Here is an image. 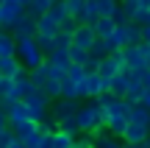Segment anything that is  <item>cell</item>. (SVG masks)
<instances>
[{
  "instance_id": "5",
  "label": "cell",
  "mask_w": 150,
  "mask_h": 148,
  "mask_svg": "<svg viewBox=\"0 0 150 148\" xmlns=\"http://www.w3.org/2000/svg\"><path fill=\"white\" fill-rule=\"evenodd\" d=\"M114 36H117L120 48H125V45H139L142 42V25H136V22L131 20V22H125V25L114 28Z\"/></svg>"
},
{
  "instance_id": "23",
  "label": "cell",
  "mask_w": 150,
  "mask_h": 148,
  "mask_svg": "<svg viewBox=\"0 0 150 148\" xmlns=\"http://www.w3.org/2000/svg\"><path fill=\"white\" fill-rule=\"evenodd\" d=\"M64 9H67V17H75V20L81 22L83 9H86V0H64Z\"/></svg>"
},
{
  "instance_id": "27",
  "label": "cell",
  "mask_w": 150,
  "mask_h": 148,
  "mask_svg": "<svg viewBox=\"0 0 150 148\" xmlns=\"http://www.w3.org/2000/svg\"><path fill=\"white\" fill-rule=\"evenodd\" d=\"M117 70H120V67L114 64V59H111V56H106V59H100V67H97V73H100L103 78H111L114 73H117Z\"/></svg>"
},
{
  "instance_id": "31",
  "label": "cell",
  "mask_w": 150,
  "mask_h": 148,
  "mask_svg": "<svg viewBox=\"0 0 150 148\" xmlns=\"http://www.w3.org/2000/svg\"><path fill=\"white\" fill-rule=\"evenodd\" d=\"M67 78H72V81H83V78H86L83 64H72V61H70V67H67Z\"/></svg>"
},
{
  "instance_id": "37",
  "label": "cell",
  "mask_w": 150,
  "mask_h": 148,
  "mask_svg": "<svg viewBox=\"0 0 150 148\" xmlns=\"http://www.w3.org/2000/svg\"><path fill=\"white\" fill-rule=\"evenodd\" d=\"M136 104H139V106H145V109L150 112V89H145V92L139 95V101H136Z\"/></svg>"
},
{
  "instance_id": "11",
  "label": "cell",
  "mask_w": 150,
  "mask_h": 148,
  "mask_svg": "<svg viewBox=\"0 0 150 148\" xmlns=\"http://www.w3.org/2000/svg\"><path fill=\"white\" fill-rule=\"evenodd\" d=\"M95 39H97V36H95V31H92V25L78 22V28H75L72 36H70V45H75V48H81V50H89Z\"/></svg>"
},
{
  "instance_id": "34",
  "label": "cell",
  "mask_w": 150,
  "mask_h": 148,
  "mask_svg": "<svg viewBox=\"0 0 150 148\" xmlns=\"http://www.w3.org/2000/svg\"><path fill=\"white\" fill-rule=\"evenodd\" d=\"M86 56H89V50H81V48H75V45H70V61L72 64H83Z\"/></svg>"
},
{
  "instance_id": "1",
  "label": "cell",
  "mask_w": 150,
  "mask_h": 148,
  "mask_svg": "<svg viewBox=\"0 0 150 148\" xmlns=\"http://www.w3.org/2000/svg\"><path fill=\"white\" fill-rule=\"evenodd\" d=\"M75 123H78L81 134H97L100 129H106V109L92 101V104H81L75 112Z\"/></svg>"
},
{
  "instance_id": "10",
  "label": "cell",
  "mask_w": 150,
  "mask_h": 148,
  "mask_svg": "<svg viewBox=\"0 0 150 148\" xmlns=\"http://www.w3.org/2000/svg\"><path fill=\"white\" fill-rule=\"evenodd\" d=\"M6 120H8L11 129H17V126H22L25 120H31L25 104H22V101H6Z\"/></svg>"
},
{
  "instance_id": "46",
  "label": "cell",
  "mask_w": 150,
  "mask_h": 148,
  "mask_svg": "<svg viewBox=\"0 0 150 148\" xmlns=\"http://www.w3.org/2000/svg\"><path fill=\"white\" fill-rule=\"evenodd\" d=\"M0 28H3V25H0Z\"/></svg>"
},
{
  "instance_id": "38",
  "label": "cell",
  "mask_w": 150,
  "mask_h": 148,
  "mask_svg": "<svg viewBox=\"0 0 150 148\" xmlns=\"http://www.w3.org/2000/svg\"><path fill=\"white\" fill-rule=\"evenodd\" d=\"M142 42L150 45V22H147V25H142Z\"/></svg>"
},
{
  "instance_id": "33",
  "label": "cell",
  "mask_w": 150,
  "mask_h": 148,
  "mask_svg": "<svg viewBox=\"0 0 150 148\" xmlns=\"http://www.w3.org/2000/svg\"><path fill=\"white\" fill-rule=\"evenodd\" d=\"M11 89H14V78H11V76H0V98H8V95H11Z\"/></svg>"
},
{
  "instance_id": "19",
  "label": "cell",
  "mask_w": 150,
  "mask_h": 148,
  "mask_svg": "<svg viewBox=\"0 0 150 148\" xmlns=\"http://www.w3.org/2000/svg\"><path fill=\"white\" fill-rule=\"evenodd\" d=\"M20 67H22V64H20V59H17V53L0 56V76H14Z\"/></svg>"
},
{
  "instance_id": "8",
  "label": "cell",
  "mask_w": 150,
  "mask_h": 148,
  "mask_svg": "<svg viewBox=\"0 0 150 148\" xmlns=\"http://www.w3.org/2000/svg\"><path fill=\"white\" fill-rule=\"evenodd\" d=\"M22 11H25V6H20L17 0H0V25L11 31V25L22 17Z\"/></svg>"
},
{
  "instance_id": "45",
  "label": "cell",
  "mask_w": 150,
  "mask_h": 148,
  "mask_svg": "<svg viewBox=\"0 0 150 148\" xmlns=\"http://www.w3.org/2000/svg\"><path fill=\"white\" fill-rule=\"evenodd\" d=\"M50 3H56V0H50Z\"/></svg>"
},
{
  "instance_id": "21",
  "label": "cell",
  "mask_w": 150,
  "mask_h": 148,
  "mask_svg": "<svg viewBox=\"0 0 150 148\" xmlns=\"http://www.w3.org/2000/svg\"><path fill=\"white\" fill-rule=\"evenodd\" d=\"M36 34H53V36H56V34H59V22L50 20L47 14H42L36 20Z\"/></svg>"
},
{
  "instance_id": "32",
  "label": "cell",
  "mask_w": 150,
  "mask_h": 148,
  "mask_svg": "<svg viewBox=\"0 0 150 148\" xmlns=\"http://www.w3.org/2000/svg\"><path fill=\"white\" fill-rule=\"evenodd\" d=\"M75 28H78V20H75V17H64V20L59 22V34H67V36H72Z\"/></svg>"
},
{
  "instance_id": "15",
  "label": "cell",
  "mask_w": 150,
  "mask_h": 148,
  "mask_svg": "<svg viewBox=\"0 0 150 148\" xmlns=\"http://www.w3.org/2000/svg\"><path fill=\"white\" fill-rule=\"evenodd\" d=\"M114 20L111 17H97L95 20V25H92V31H95V36H100V39H106V36H111L114 34Z\"/></svg>"
},
{
  "instance_id": "26",
  "label": "cell",
  "mask_w": 150,
  "mask_h": 148,
  "mask_svg": "<svg viewBox=\"0 0 150 148\" xmlns=\"http://www.w3.org/2000/svg\"><path fill=\"white\" fill-rule=\"evenodd\" d=\"M45 14L50 17V20H56V22H61L67 17V9H64V0H56V3H50V9L45 11Z\"/></svg>"
},
{
  "instance_id": "36",
  "label": "cell",
  "mask_w": 150,
  "mask_h": 148,
  "mask_svg": "<svg viewBox=\"0 0 150 148\" xmlns=\"http://www.w3.org/2000/svg\"><path fill=\"white\" fill-rule=\"evenodd\" d=\"M103 59H106V56H103ZM97 67H100V59H97V56H86V61H83V70L86 73H97Z\"/></svg>"
},
{
  "instance_id": "29",
  "label": "cell",
  "mask_w": 150,
  "mask_h": 148,
  "mask_svg": "<svg viewBox=\"0 0 150 148\" xmlns=\"http://www.w3.org/2000/svg\"><path fill=\"white\" fill-rule=\"evenodd\" d=\"M111 20H114V25H125V22H131V14H128V9H125L122 3H117V9H114Z\"/></svg>"
},
{
  "instance_id": "25",
  "label": "cell",
  "mask_w": 150,
  "mask_h": 148,
  "mask_svg": "<svg viewBox=\"0 0 150 148\" xmlns=\"http://www.w3.org/2000/svg\"><path fill=\"white\" fill-rule=\"evenodd\" d=\"M47 9H50V0H28V6H25V11L33 17H42Z\"/></svg>"
},
{
  "instance_id": "28",
  "label": "cell",
  "mask_w": 150,
  "mask_h": 148,
  "mask_svg": "<svg viewBox=\"0 0 150 148\" xmlns=\"http://www.w3.org/2000/svg\"><path fill=\"white\" fill-rule=\"evenodd\" d=\"M36 45H39V50H42V53H50V50H53V42H56V36L53 34H36Z\"/></svg>"
},
{
  "instance_id": "18",
  "label": "cell",
  "mask_w": 150,
  "mask_h": 148,
  "mask_svg": "<svg viewBox=\"0 0 150 148\" xmlns=\"http://www.w3.org/2000/svg\"><path fill=\"white\" fill-rule=\"evenodd\" d=\"M0 148H25V143H22L20 134H14V129H6L3 134H0Z\"/></svg>"
},
{
  "instance_id": "12",
  "label": "cell",
  "mask_w": 150,
  "mask_h": 148,
  "mask_svg": "<svg viewBox=\"0 0 150 148\" xmlns=\"http://www.w3.org/2000/svg\"><path fill=\"white\" fill-rule=\"evenodd\" d=\"M147 134H150V132H147L145 126H139V123L128 120V126H125V132H122V143H125V145H136V143H142Z\"/></svg>"
},
{
  "instance_id": "30",
  "label": "cell",
  "mask_w": 150,
  "mask_h": 148,
  "mask_svg": "<svg viewBox=\"0 0 150 148\" xmlns=\"http://www.w3.org/2000/svg\"><path fill=\"white\" fill-rule=\"evenodd\" d=\"M117 3L120 0H97V14L100 17H111L114 9H117Z\"/></svg>"
},
{
  "instance_id": "42",
  "label": "cell",
  "mask_w": 150,
  "mask_h": 148,
  "mask_svg": "<svg viewBox=\"0 0 150 148\" xmlns=\"http://www.w3.org/2000/svg\"><path fill=\"white\" fill-rule=\"evenodd\" d=\"M6 129H8V120H6V112H3V115H0V134H3Z\"/></svg>"
},
{
  "instance_id": "17",
  "label": "cell",
  "mask_w": 150,
  "mask_h": 148,
  "mask_svg": "<svg viewBox=\"0 0 150 148\" xmlns=\"http://www.w3.org/2000/svg\"><path fill=\"white\" fill-rule=\"evenodd\" d=\"M72 134L61 132V129H53L50 132V148H72Z\"/></svg>"
},
{
  "instance_id": "7",
  "label": "cell",
  "mask_w": 150,
  "mask_h": 148,
  "mask_svg": "<svg viewBox=\"0 0 150 148\" xmlns=\"http://www.w3.org/2000/svg\"><path fill=\"white\" fill-rule=\"evenodd\" d=\"M50 115H53V123H59L61 117H75V112H78V106H81V101H75V98H56V101H50Z\"/></svg>"
},
{
  "instance_id": "35",
  "label": "cell",
  "mask_w": 150,
  "mask_h": 148,
  "mask_svg": "<svg viewBox=\"0 0 150 148\" xmlns=\"http://www.w3.org/2000/svg\"><path fill=\"white\" fill-rule=\"evenodd\" d=\"M89 53H92V56H97V59H103V56H108V50H106V42H103V39L97 36L95 42H92V48H89Z\"/></svg>"
},
{
  "instance_id": "41",
  "label": "cell",
  "mask_w": 150,
  "mask_h": 148,
  "mask_svg": "<svg viewBox=\"0 0 150 148\" xmlns=\"http://www.w3.org/2000/svg\"><path fill=\"white\" fill-rule=\"evenodd\" d=\"M125 148H150V134L142 140V143H136V145H125Z\"/></svg>"
},
{
  "instance_id": "20",
  "label": "cell",
  "mask_w": 150,
  "mask_h": 148,
  "mask_svg": "<svg viewBox=\"0 0 150 148\" xmlns=\"http://www.w3.org/2000/svg\"><path fill=\"white\" fill-rule=\"evenodd\" d=\"M42 92L47 95L50 101H56V98H61V78H56V76H47V81H45V87H42Z\"/></svg>"
},
{
  "instance_id": "3",
  "label": "cell",
  "mask_w": 150,
  "mask_h": 148,
  "mask_svg": "<svg viewBox=\"0 0 150 148\" xmlns=\"http://www.w3.org/2000/svg\"><path fill=\"white\" fill-rule=\"evenodd\" d=\"M122 56H125V67L134 70L139 78H142V73L150 67V45H145V42H139V45H125V48H122Z\"/></svg>"
},
{
  "instance_id": "22",
  "label": "cell",
  "mask_w": 150,
  "mask_h": 148,
  "mask_svg": "<svg viewBox=\"0 0 150 148\" xmlns=\"http://www.w3.org/2000/svg\"><path fill=\"white\" fill-rule=\"evenodd\" d=\"M14 48H17L14 34H6L3 28H0V56H11V53H14Z\"/></svg>"
},
{
  "instance_id": "13",
  "label": "cell",
  "mask_w": 150,
  "mask_h": 148,
  "mask_svg": "<svg viewBox=\"0 0 150 148\" xmlns=\"http://www.w3.org/2000/svg\"><path fill=\"white\" fill-rule=\"evenodd\" d=\"M92 143H95V148H125L122 137H114V134H108L106 129H100L97 134H92Z\"/></svg>"
},
{
  "instance_id": "24",
  "label": "cell",
  "mask_w": 150,
  "mask_h": 148,
  "mask_svg": "<svg viewBox=\"0 0 150 148\" xmlns=\"http://www.w3.org/2000/svg\"><path fill=\"white\" fill-rule=\"evenodd\" d=\"M61 98H75V101H81V95H78V81H72V78H61Z\"/></svg>"
},
{
  "instance_id": "43",
  "label": "cell",
  "mask_w": 150,
  "mask_h": 148,
  "mask_svg": "<svg viewBox=\"0 0 150 148\" xmlns=\"http://www.w3.org/2000/svg\"><path fill=\"white\" fill-rule=\"evenodd\" d=\"M3 112H6V101L0 98V115H3Z\"/></svg>"
},
{
  "instance_id": "6",
  "label": "cell",
  "mask_w": 150,
  "mask_h": 148,
  "mask_svg": "<svg viewBox=\"0 0 150 148\" xmlns=\"http://www.w3.org/2000/svg\"><path fill=\"white\" fill-rule=\"evenodd\" d=\"M50 132H53V129L45 120V123H39L31 134H25L22 143H25V148H50Z\"/></svg>"
},
{
  "instance_id": "2",
  "label": "cell",
  "mask_w": 150,
  "mask_h": 148,
  "mask_svg": "<svg viewBox=\"0 0 150 148\" xmlns=\"http://www.w3.org/2000/svg\"><path fill=\"white\" fill-rule=\"evenodd\" d=\"M22 104H25L28 117H31L33 123H45V120L50 117V98L42 92V89H36V87H33L31 92L22 98Z\"/></svg>"
},
{
  "instance_id": "14",
  "label": "cell",
  "mask_w": 150,
  "mask_h": 148,
  "mask_svg": "<svg viewBox=\"0 0 150 148\" xmlns=\"http://www.w3.org/2000/svg\"><path fill=\"white\" fill-rule=\"evenodd\" d=\"M100 95V73H86L83 78V98H97Z\"/></svg>"
},
{
  "instance_id": "16",
  "label": "cell",
  "mask_w": 150,
  "mask_h": 148,
  "mask_svg": "<svg viewBox=\"0 0 150 148\" xmlns=\"http://www.w3.org/2000/svg\"><path fill=\"white\" fill-rule=\"evenodd\" d=\"M47 76H50V70H47V64H36V67H31V70H28V78H31V84L36 89H42L45 87V81H47Z\"/></svg>"
},
{
  "instance_id": "9",
  "label": "cell",
  "mask_w": 150,
  "mask_h": 148,
  "mask_svg": "<svg viewBox=\"0 0 150 148\" xmlns=\"http://www.w3.org/2000/svg\"><path fill=\"white\" fill-rule=\"evenodd\" d=\"M36 20L39 17L28 14V11H22V17L11 25V34H14V39H25V36H36Z\"/></svg>"
},
{
  "instance_id": "39",
  "label": "cell",
  "mask_w": 150,
  "mask_h": 148,
  "mask_svg": "<svg viewBox=\"0 0 150 148\" xmlns=\"http://www.w3.org/2000/svg\"><path fill=\"white\" fill-rule=\"evenodd\" d=\"M136 11H150V0H136Z\"/></svg>"
},
{
  "instance_id": "4",
  "label": "cell",
  "mask_w": 150,
  "mask_h": 148,
  "mask_svg": "<svg viewBox=\"0 0 150 148\" xmlns=\"http://www.w3.org/2000/svg\"><path fill=\"white\" fill-rule=\"evenodd\" d=\"M14 53H17V59H20V64H22V67H28V70L45 61V53L39 50V45H36V39H33V36L17 39V48H14Z\"/></svg>"
},
{
  "instance_id": "44",
  "label": "cell",
  "mask_w": 150,
  "mask_h": 148,
  "mask_svg": "<svg viewBox=\"0 0 150 148\" xmlns=\"http://www.w3.org/2000/svg\"><path fill=\"white\" fill-rule=\"evenodd\" d=\"M17 3H20V6H28V0H17Z\"/></svg>"
},
{
  "instance_id": "40",
  "label": "cell",
  "mask_w": 150,
  "mask_h": 148,
  "mask_svg": "<svg viewBox=\"0 0 150 148\" xmlns=\"http://www.w3.org/2000/svg\"><path fill=\"white\" fill-rule=\"evenodd\" d=\"M142 87H145V89H150V67H147L145 73H142Z\"/></svg>"
}]
</instances>
